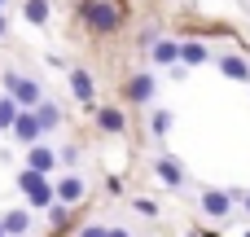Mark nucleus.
<instances>
[{
	"mask_svg": "<svg viewBox=\"0 0 250 237\" xmlns=\"http://www.w3.org/2000/svg\"><path fill=\"white\" fill-rule=\"evenodd\" d=\"M18 114H22V101H18L13 92H4V97H0V132H13Z\"/></svg>",
	"mask_w": 250,
	"mask_h": 237,
	"instance_id": "9",
	"label": "nucleus"
},
{
	"mask_svg": "<svg viewBox=\"0 0 250 237\" xmlns=\"http://www.w3.org/2000/svg\"><path fill=\"white\" fill-rule=\"evenodd\" d=\"M75 158H79V150H75V145H66V150H62V163H66V167H75Z\"/></svg>",
	"mask_w": 250,
	"mask_h": 237,
	"instance_id": "22",
	"label": "nucleus"
},
{
	"mask_svg": "<svg viewBox=\"0 0 250 237\" xmlns=\"http://www.w3.org/2000/svg\"><path fill=\"white\" fill-rule=\"evenodd\" d=\"M79 18H83V26L97 31V35H110V31L119 26V9H114V0H83V4H79Z\"/></svg>",
	"mask_w": 250,
	"mask_h": 237,
	"instance_id": "1",
	"label": "nucleus"
},
{
	"mask_svg": "<svg viewBox=\"0 0 250 237\" xmlns=\"http://www.w3.org/2000/svg\"><path fill=\"white\" fill-rule=\"evenodd\" d=\"M127 97H132V101H149V97H154V75H136V79L127 84Z\"/></svg>",
	"mask_w": 250,
	"mask_h": 237,
	"instance_id": "13",
	"label": "nucleus"
},
{
	"mask_svg": "<svg viewBox=\"0 0 250 237\" xmlns=\"http://www.w3.org/2000/svg\"><path fill=\"white\" fill-rule=\"evenodd\" d=\"M70 88H75L79 101H92V75L88 70H70Z\"/></svg>",
	"mask_w": 250,
	"mask_h": 237,
	"instance_id": "14",
	"label": "nucleus"
},
{
	"mask_svg": "<svg viewBox=\"0 0 250 237\" xmlns=\"http://www.w3.org/2000/svg\"><path fill=\"white\" fill-rule=\"evenodd\" d=\"M48 220H53L57 229H62V224L70 220V211H66V202H62V198H57V202H48Z\"/></svg>",
	"mask_w": 250,
	"mask_h": 237,
	"instance_id": "19",
	"label": "nucleus"
},
{
	"mask_svg": "<svg viewBox=\"0 0 250 237\" xmlns=\"http://www.w3.org/2000/svg\"><path fill=\"white\" fill-rule=\"evenodd\" d=\"M57 198H62V202H66V207H75V202H79V198H83V180H79V176H75V172H70V176H66V180H57Z\"/></svg>",
	"mask_w": 250,
	"mask_h": 237,
	"instance_id": "11",
	"label": "nucleus"
},
{
	"mask_svg": "<svg viewBox=\"0 0 250 237\" xmlns=\"http://www.w3.org/2000/svg\"><path fill=\"white\" fill-rule=\"evenodd\" d=\"M18 189L26 194L31 207H48V202L57 198V185H48V172H35V167H26V172L18 176Z\"/></svg>",
	"mask_w": 250,
	"mask_h": 237,
	"instance_id": "2",
	"label": "nucleus"
},
{
	"mask_svg": "<svg viewBox=\"0 0 250 237\" xmlns=\"http://www.w3.org/2000/svg\"><path fill=\"white\" fill-rule=\"evenodd\" d=\"M154 172H158V180H163V185H171V189H180V185H185V167H180L176 158H158V167H154Z\"/></svg>",
	"mask_w": 250,
	"mask_h": 237,
	"instance_id": "8",
	"label": "nucleus"
},
{
	"mask_svg": "<svg viewBox=\"0 0 250 237\" xmlns=\"http://www.w3.org/2000/svg\"><path fill=\"white\" fill-rule=\"evenodd\" d=\"M13 136H18L22 145H35V141L44 136V123H40L35 106H22V114H18V123H13Z\"/></svg>",
	"mask_w": 250,
	"mask_h": 237,
	"instance_id": "4",
	"label": "nucleus"
},
{
	"mask_svg": "<svg viewBox=\"0 0 250 237\" xmlns=\"http://www.w3.org/2000/svg\"><path fill=\"white\" fill-rule=\"evenodd\" d=\"M26 229H31V215L26 211H9L4 215V233H26Z\"/></svg>",
	"mask_w": 250,
	"mask_h": 237,
	"instance_id": "18",
	"label": "nucleus"
},
{
	"mask_svg": "<svg viewBox=\"0 0 250 237\" xmlns=\"http://www.w3.org/2000/svg\"><path fill=\"white\" fill-rule=\"evenodd\" d=\"M149 48H154V62L158 66H176L180 62V40H154Z\"/></svg>",
	"mask_w": 250,
	"mask_h": 237,
	"instance_id": "7",
	"label": "nucleus"
},
{
	"mask_svg": "<svg viewBox=\"0 0 250 237\" xmlns=\"http://www.w3.org/2000/svg\"><path fill=\"white\" fill-rule=\"evenodd\" d=\"M35 114H40V123H44V132H48V128H57V123H62V110H57V106H53V101H40V106H35Z\"/></svg>",
	"mask_w": 250,
	"mask_h": 237,
	"instance_id": "16",
	"label": "nucleus"
},
{
	"mask_svg": "<svg viewBox=\"0 0 250 237\" xmlns=\"http://www.w3.org/2000/svg\"><path fill=\"white\" fill-rule=\"evenodd\" d=\"M202 211H207L211 220H224V215L233 211V198L220 194V189H207V194H202Z\"/></svg>",
	"mask_w": 250,
	"mask_h": 237,
	"instance_id": "5",
	"label": "nucleus"
},
{
	"mask_svg": "<svg viewBox=\"0 0 250 237\" xmlns=\"http://www.w3.org/2000/svg\"><path fill=\"white\" fill-rule=\"evenodd\" d=\"M97 128H101V132H123L127 119H123L119 110H97Z\"/></svg>",
	"mask_w": 250,
	"mask_h": 237,
	"instance_id": "15",
	"label": "nucleus"
},
{
	"mask_svg": "<svg viewBox=\"0 0 250 237\" xmlns=\"http://www.w3.org/2000/svg\"><path fill=\"white\" fill-rule=\"evenodd\" d=\"M22 13H26V22H35V26H40V22H48V0H26V4H22Z\"/></svg>",
	"mask_w": 250,
	"mask_h": 237,
	"instance_id": "17",
	"label": "nucleus"
},
{
	"mask_svg": "<svg viewBox=\"0 0 250 237\" xmlns=\"http://www.w3.org/2000/svg\"><path fill=\"white\" fill-rule=\"evenodd\" d=\"M167 128H171V110H154V132L163 136Z\"/></svg>",
	"mask_w": 250,
	"mask_h": 237,
	"instance_id": "20",
	"label": "nucleus"
},
{
	"mask_svg": "<svg viewBox=\"0 0 250 237\" xmlns=\"http://www.w3.org/2000/svg\"><path fill=\"white\" fill-rule=\"evenodd\" d=\"M0 4H4V0H0Z\"/></svg>",
	"mask_w": 250,
	"mask_h": 237,
	"instance_id": "26",
	"label": "nucleus"
},
{
	"mask_svg": "<svg viewBox=\"0 0 250 237\" xmlns=\"http://www.w3.org/2000/svg\"><path fill=\"white\" fill-rule=\"evenodd\" d=\"M220 70H224L229 79H237V84H246V79H250V62H246V57H237V53L220 57Z\"/></svg>",
	"mask_w": 250,
	"mask_h": 237,
	"instance_id": "10",
	"label": "nucleus"
},
{
	"mask_svg": "<svg viewBox=\"0 0 250 237\" xmlns=\"http://www.w3.org/2000/svg\"><path fill=\"white\" fill-rule=\"evenodd\" d=\"M4 31H9V22H4V13H0V40H4Z\"/></svg>",
	"mask_w": 250,
	"mask_h": 237,
	"instance_id": "23",
	"label": "nucleus"
},
{
	"mask_svg": "<svg viewBox=\"0 0 250 237\" xmlns=\"http://www.w3.org/2000/svg\"><path fill=\"white\" fill-rule=\"evenodd\" d=\"M0 237H4V220H0Z\"/></svg>",
	"mask_w": 250,
	"mask_h": 237,
	"instance_id": "24",
	"label": "nucleus"
},
{
	"mask_svg": "<svg viewBox=\"0 0 250 237\" xmlns=\"http://www.w3.org/2000/svg\"><path fill=\"white\" fill-rule=\"evenodd\" d=\"M26 167H35V172H53V167H57V154H53L48 145L35 141V145H26Z\"/></svg>",
	"mask_w": 250,
	"mask_h": 237,
	"instance_id": "6",
	"label": "nucleus"
},
{
	"mask_svg": "<svg viewBox=\"0 0 250 237\" xmlns=\"http://www.w3.org/2000/svg\"><path fill=\"white\" fill-rule=\"evenodd\" d=\"M180 62H185V66H202V62H207V48H202L198 40H180Z\"/></svg>",
	"mask_w": 250,
	"mask_h": 237,
	"instance_id": "12",
	"label": "nucleus"
},
{
	"mask_svg": "<svg viewBox=\"0 0 250 237\" xmlns=\"http://www.w3.org/2000/svg\"><path fill=\"white\" fill-rule=\"evenodd\" d=\"M136 215H158V207L149 198H136Z\"/></svg>",
	"mask_w": 250,
	"mask_h": 237,
	"instance_id": "21",
	"label": "nucleus"
},
{
	"mask_svg": "<svg viewBox=\"0 0 250 237\" xmlns=\"http://www.w3.org/2000/svg\"><path fill=\"white\" fill-rule=\"evenodd\" d=\"M4 88L22 101V106H40V84L35 79H26V75H18V70H4Z\"/></svg>",
	"mask_w": 250,
	"mask_h": 237,
	"instance_id": "3",
	"label": "nucleus"
},
{
	"mask_svg": "<svg viewBox=\"0 0 250 237\" xmlns=\"http://www.w3.org/2000/svg\"><path fill=\"white\" fill-rule=\"evenodd\" d=\"M246 211H250V194H246Z\"/></svg>",
	"mask_w": 250,
	"mask_h": 237,
	"instance_id": "25",
	"label": "nucleus"
}]
</instances>
